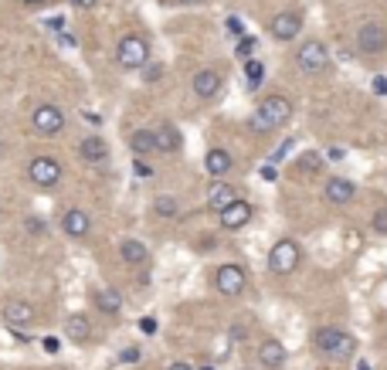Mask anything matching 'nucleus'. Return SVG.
<instances>
[{
    "instance_id": "nucleus-1",
    "label": "nucleus",
    "mask_w": 387,
    "mask_h": 370,
    "mask_svg": "<svg viewBox=\"0 0 387 370\" xmlns=\"http://www.w3.org/2000/svg\"><path fill=\"white\" fill-rule=\"evenodd\" d=\"M289 119H292V102L285 96H265L252 116V126L258 133H272V129H282Z\"/></svg>"
},
{
    "instance_id": "nucleus-2",
    "label": "nucleus",
    "mask_w": 387,
    "mask_h": 370,
    "mask_svg": "<svg viewBox=\"0 0 387 370\" xmlns=\"http://www.w3.org/2000/svg\"><path fill=\"white\" fill-rule=\"evenodd\" d=\"M313 343H316V350H323L327 357H340V360H346V357L357 353V340H353L346 329H333V326L316 329Z\"/></svg>"
},
{
    "instance_id": "nucleus-3",
    "label": "nucleus",
    "mask_w": 387,
    "mask_h": 370,
    "mask_svg": "<svg viewBox=\"0 0 387 370\" xmlns=\"http://www.w3.org/2000/svg\"><path fill=\"white\" fill-rule=\"evenodd\" d=\"M299 262H302V252H299V245H296L292 238H278L276 245H272V252H269V268H272L276 275L296 272Z\"/></svg>"
},
{
    "instance_id": "nucleus-4",
    "label": "nucleus",
    "mask_w": 387,
    "mask_h": 370,
    "mask_svg": "<svg viewBox=\"0 0 387 370\" xmlns=\"http://www.w3.org/2000/svg\"><path fill=\"white\" fill-rule=\"evenodd\" d=\"M31 129L38 133V136H45V140H55L58 133L65 129V112L52 102H45V106H38L31 112Z\"/></svg>"
},
{
    "instance_id": "nucleus-5",
    "label": "nucleus",
    "mask_w": 387,
    "mask_h": 370,
    "mask_svg": "<svg viewBox=\"0 0 387 370\" xmlns=\"http://www.w3.org/2000/svg\"><path fill=\"white\" fill-rule=\"evenodd\" d=\"M115 61H119L122 68H146V61H150V45H146L140 34H126V38L119 41V48H115Z\"/></svg>"
},
{
    "instance_id": "nucleus-6",
    "label": "nucleus",
    "mask_w": 387,
    "mask_h": 370,
    "mask_svg": "<svg viewBox=\"0 0 387 370\" xmlns=\"http://www.w3.org/2000/svg\"><path fill=\"white\" fill-rule=\"evenodd\" d=\"M296 61H299V68H302L306 75H323V72L330 68V52H327L323 41H306V45L296 52Z\"/></svg>"
},
{
    "instance_id": "nucleus-7",
    "label": "nucleus",
    "mask_w": 387,
    "mask_h": 370,
    "mask_svg": "<svg viewBox=\"0 0 387 370\" xmlns=\"http://www.w3.org/2000/svg\"><path fill=\"white\" fill-rule=\"evenodd\" d=\"M27 177H31L34 187L52 191V187H58V180H61V163L55 157H34L31 166H27Z\"/></svg>"
},
{
    "instance_id": "nucleus-8",
    "label": "nucleus",
    "mask_w": 387,
    "mask_h": 370,
    "mask_svg": "<svg viewBox=\"0 0 387 370\" xmlns=\"http://www.w3.org/2000/svg\"><path fill=\"white\" fill-rule=\"evenodd\" d=\"M214 285H218L221 296H241L245 285H248V275H245V268L238 262H228L214 272Z\"/></svg>"
},
{
    "instance_id": "nucleus-9",
    "label": "nucleus",
    "mask_w": 387,
    "mask_h": 370,
    "mask_svg": "<svg viewBox=\"0 0 387 370\" xmlns=\"http://www.w3.org/2000/svg\"><path fill=\"white\" fill-rule=\"evenodd\" d=\"M3 323L10 329H27V326L38 323V309L31 303H24V299H7L3 303Z\"/></svg>"
},
{
    "instance_id": "nucleus-10",
    "label": "nucleus",
    "mask_w": 387,
    "mask_h": 370,
    "mask_svg": "<svg viewBox=\"0 0 387 370\" xmlns=\"http://www.w3.org/2000/svg\"><path fill=\"white\" fill-rule=\"evenodd\" d=\"M357 48L364 54H384L387 52V31L381 24L367 21V24L357 31Z\"/></svg>"
},
{
    "instance_id": "nucleus-11",
    "label": "nucleus",
    "mask_w": 387,
    "mask_h": 370,
    "mask_svg": "<svg viewBox=\"0 0 387 370\" xmlns=\"http://www.w3.org/2000/svg\"><path fill=\"white\" fill-rule=\"evenodd\" d=\"M269 31H272V38L276 41H296L299 38V31H302V17L296 14V10H282L272 17V24H269Z\"/></svg>"
},
{
    "instance_id": "nucleus-12",
    "label": "nucleus",
    "mask_w": 387,
    "mask_h": 370,
    "mask_svg": "<svg viewBox=\"0 0 387 370\" xmlns=\"http://www.w3.org/2000/svg\"><path fill=\"white\" fill-rule=\"evenodd\" d=\"M221 224L228 228V231H238V228H245L248 221H252V214H255V208L248 204V201H241V197H234L228 208H221Z\"/></svg>"
},
{
    "instance_id": "nucleus-13",
    "label": "nucleus",
    "mask_w": 387,
    "mask_h": 370,
    "mask_svg": "<svg viewBox=\"0 0 387 370\" xmlns=\"http://www.w3.org/2000/svg\"><path fill=\"white\" fill-rule=\"evenodd\" d=\"M61 228H65L68 238H89L92 217H89V211H82V208H68V211L61 214Z\"/></svg>"
},
{
    "instance_id": "nucleus-14",
    "label": "nucleus",
    "mask_w": 387,
    "mask_h": 370,
    "mask_svg": "<svg viewBox=\"0 0 387 370\" xmlns=\"http://www.w3.org/2000/svg\"><path fill=\"white\" fill-rule=\"evenodd\" d=\"M353 197H357V184H353V180L333 177L330 184H327V201H330L333 208H343V204H350Z\"/></svg>"
},
{
    "instance_id": "nucleus-15",
    "label": "nucleus",
    "mask_w": 387,
    "mask_h": 370,
    "mask_svg": "<svg viewBox=\"0 0 387 370\" xmlns=\"http://www.w3.org/2000/svg\"><path fill=\"white\" fill-rule=\"evenodd\" d=\"M78 157L85 160V163H106V160H109V143L92 133V136H85V140L78 143Z\"/></svg>"
},
{
    "instance_id": "nucleus-16",
    "label": "nucleus",
    "mask_w": 387,
    "mask_h": 370,
    "mask_svg": "<svg viewBox=\"0 0 387 370\" xmlns=\"http://www.w3.org/2000/svg\"><path fill=\"white\" fill-rule=\"evenodd\" d=\"M218 92H221V75L214 68H204V72L194 75V96L197 99H214Z\"/></svg>"
},
{
    "instance_id": "nucleus-17",
    "label": "nucleus",
    "mask_w": 387,
    "mask_h": 370,
    "mask_svg": "<svg viewBox=\"0 0 387 370\" xmlns=\"http://www.w3.org/2000/svg\"><path fill=\"white\" fill-rule=\"evenodd\" d=\"M153 143H157V150H160V153H177V150L184 146V136H180V129H177V126L164 122L160 129H153Z\"/></svg>"
},
{
    "instance_id": "nucleus-18",
    "label": "nucleus",
    "mask_w": 387,
    "mask_h": 370,
    "mask_svg": "<svg viewBox=\"0 0 387 370\" xmlns=\"http://www.w3.org/2000/svg\"><path fill=\"white\" fill-rule=\"evenodd\" d=\"M119 255H122V262H129V265L150 262V248H146L143 241H136V238H122V241H119Z\"/></svg>"
},
{
    "instance_id": "nucleus-19",
    "label": "nucleus",
    "mask_w": 387,
    "mask_h": 370,
    "mask_svg": "<svg viewBox=\"0 0 387 370\" xmlns=\"http://www.w3.org/2000/svg\"><path fill=\"white\" fill-rule=\"evenodd\" d=\"M65 336H68L71 343H85V340L92 336V323H89V316L71 313V316L65 319Z\"/></svg>"
},
{
    "instance_id": "nucleus-20",
    "label": "nucleus",
    "mask_w": 387,
    "mask_h": 370,
    "mask_svg": "<svg viewBox=\"0 0 387 370\" xmlns=\"http://www.w3.org/2000/svg\"><path fill=\"white\" fill-rule=\"evenodd\" d=\"M258 360H262V367L278 370L285 364V347H282L278 340H265V343L258 347Z\"/></svg>"
},
{
    "instance_id": "nucleus-21",
    "label": "nucleus",
    "mask_w": 387,
    "mask_h": 370,
    "mask_svg": "<svg viewBox=\"0 0 387 370\" xmlns=\"http://www.w3.org/2000/svg\"><path fill=\"white\" fill-rule=\"evenodd\" d=\"M234 197H238V191H234L231 184L218 180V184H211V191H208V208H211V211H221V208H228Z\"/></svg>"
},
{
    "instance_id": "nucleus-22",
    "label": "nucleus",
    "mask_w": 387,
    "mask_h": 370,
    "mask_svg": "<svg viewBox=\"0 0 387 370\" xmlns=\"http://www.w3.org/2000/svg\"><path fill=\"white\" fill-rule=\"evenodd\" d=\"M231 153L228 150H221V146H214L208 157H204V170L211 173V177H224V173H231Z\"/></svg>"
},
{
    "instance_id": "nucleus-23",
    "label": "nucleus",
    "mask_w": 387,
    "mask_h": 370,
    "mask_svg": "<svg viewBox=\"0 0 387 370\" xmlns=\"http://www.w3.org/2000/svg\"><path fill=\"white\" fill-rule=\"evenodd\" d=\"M92 303H96V309H99V313H106V316H115V313L122 309V296H115L112 289H99V292H92Z\"/></svg>"
},
{
    "instance_id": "nucleus-24",
    "label": "nucleus",
    "mask_w": 387,
    "mask_h": 370,
    "mask_svg": "<svg viewBox=\"0 0 387 370\" xmlns=\"http://www.w3.org/2000/svg\"><path fill=\"white\" fill-rule=\"evenodd\" d=\"M129 146H133V153H136V157H150V153L157 150V143H153V129H136V133L129 136Z\"/></svg>"
},
{
    "instance_id": "nucleus-25",
    "label": "nucleus",
    "mask_w": 387,
    "mask_h": 370,
    "mask_svg": "<svg viewBox=\"0 0 387 370\" xmlns=\"http://www.w3.org/2000/svg\"><path fill=\"white\" fill-rule=\"evenodd\" d=\"M245 75H248V89H258V85L265 82V65L255 61V58H248V61H245Z\"/></svg>"
},
{
    "instance_id": "nucleus-26",
    "label": "nucleus",
    "mask_w": 387,
    "mask_h": 370,
    "mask_svg": "<svg viewBox=\"0 0 387 370\" xmlns=\"http://www.w3.org/2000/svg\"><path fill=\"white\" fill-rule=\"evenodd\" d=\"M153 214H160V217H177V214H180V204H177L173 197H157V201H153Z\"/></svg>"
},
{
    "instance_id": "nucleus-27",
    "label": "nucleus",
    "mask_w": 387,
    "mask_h": 370,
    "mask_svg": "<svg viewBox=\"0 0 387 370\" xmlns=\"http://www.w3.org/2000/svg\"><path fill=\"white\" fill-rule=\"evenodd\" d=\"M320 166H323L320 153H302L299 157V173H320Z\"/></svg>"
},
{
    "instance_id": "nucleus-28",
    "label": "nucleus",
    "mask_w": 387,
    "mask_h": 370,
    "mask_svg": "<svg viewBox=\"0 0 387 370\" xmlns=\"http://www.w3.org/2000/svg\"><path fill=\"white\" fill-rule=\"evenodd\" d=\"M255 48H258V41H255V38H248V34H245V38H241V41H238V58H241V61H248V58H252V54H255Z\"/></svg>"
},
{
    "instance_id": "nucleus-29",
    "label": "nucleus",
    "mask_w": 387,
    "mask_h": 370,
    "mask_svg": "<svg viewBox=\"0 0 387 370\" xmlns=\"http://www.w3.org/2000/svg\"><path fill=\"white\" fill-rule=\"evenodd\" d=\"M224 28H228V34L245 38V21H241V17H228V21H224Z\"/></svg>"
},
{
    "instance_id": "nucleus-30",
    "label": "nucleus",
    "mask_w": 387,
    "mask_h": 370,
    "mask_svg": "<svg viewBox=\"0 0 387 370\" xmlns=\"http://www.w3.org/2000/svg\"><path fill=\"white\" fill-rule=\"evenodd\" d=\"M371 228H374L377 235H387V208H381V211L371 217Z\"/></svg>"
},
{
    "instance_id": "nucleus-31",
    "label": "nucleus",
    "mask_w": 387,
    "mask_h": 370,
    "mask_svg": "<svg viewBox=\"0 0 387 370\" xmlns=\"http://www.w3.org/2000/svg\"><path fill=\"white\" fill-rule=\"evenodd\" d=\"M119 360H122V364H136V360H140V350H136V347H126V350L119 353Z\"/></svg>"
},
{
    "instance_id": "nucleus-32",
    "label": "nucleus",
    "mask_w": 387,
    "mask_h": 370,
    "mask_svg": "<svg viewBox=\"0 0 387 370\" xmlns=\"http://www.w3.org/2000/svg\"><path fill=\"white\" fill-rule=\"evenodd\" d=\"M140 329H143L146 336H153V333H157V319H153V316H143V319H140Z\"/></svg>"
},
{
    "instance_id": "nucleus-33",
    "label": "nucleus",
    "mask_w": 387,
    "mask_h": 370,
    "mask_svg": "<svg viewBox=\"0 0 387 370\" xmlns=\"http://www.w3.org/2000/svg\"><path fill=\"white\" fill-rule=\"evenodd\" d=\"M197 252H214V238L211 235H204V238H197V245H194Z\"/></svg>"
},
{
    "instance_id": "nucleus-34",
    "label": "nucleus",
    "mask_w": 387,
    "mask_h": 370,
    "mask_svg": "<svg viewBox=\"0 0 387 370\" xmlns=\"http://www.w3.org/2000/svg\"><path fill=\"white\" fill-rule=\"evenodd\" d=\"M160 72H164L160 65H150V68H146V82H157V78H160Z\"/></svg>"
},
{
    "instance_id": "nucleus-35",
    "label": "nucleus",
    "mask_w": 387,
    "mask_h": 370,
    "mask_svg": "<svg viewBox=\"0 0 387 370\" xmlns=\"http://www.w3.org/2000/svg\"><path fill=\"white\" fill-rule=\"evenodd\" d=\"M136 173H140V177H153V166H146L143 160H136Z\"/></svg>"
},
{
    "instance_id": "nucleus-36",
    "label": "nucleus",
    "mask_w": 387,
    "mask_h": 370,
    "mask_svg": "<svg viewBox=\"0 0 387 370\" xmlns=\"http://www.w3.org/2000/svg\"><path fill=\"white\" fill-rule=\"evenodd\" d=\"M27 228H31L34 235H45V221H38V217H31V221H27Z\"/></svg>"
},
{
    "instance_id": "nucleus-37",
    "label": "nucleus",
    "mask_w": 387,
    "mask_h": 370,
    "mask_svg": "<svg viewBox=\"0 0 387 370\" xmlns=\"http://www.w3.org/2000/svg\"><path fill=\"white\" fill-rule=\"evenodd\" d=\"M71 3H75V7H78V10H92V7H96V3H99V0H71Z\"/></svg>"
},
{
    "instance_id": "nucleus-38",
    "label": "nucleus",
    "mask_w": 387,
    "mask_h": 370,
    "mask_svg": "<svg viewBox=\"0 0 387 370\" xmlns=\"http://www.w3.org/2000/svg\"><path fill=\"white\" fill-rule=\"evenodd\" d=\"M374 92H377V96H387V78H377V82H374Z\"/></svg>"
},
{
    "instance_id": "nucleus-39",
    "label": "nucleus",
    "mask_w": 387,
    "mask_h": 370,
    "mask_svg": "<svg viewBox=\"0 0 387 370\" xmlns=\"http://www.w3.org/2000/svg\"><path fill=\"white\" fill-rule=\"evenodd\" d=\"M45 350H48V353H58V340H55V336H48V340H45Z\"/></svg>"
},
{
    "instance_id": "nucleus-40",
    "label": "nucleus",
    "mask_w": 387,
    "mask_h": 370,
    "mask_svg": "<svg viewBox=\"0 0 387 370\" xmlns=\"http://www.w3.org/2000/svg\"><path fill=\"white\" fill-rule=\"evenodd\" d=\"M21 3H27V7H41V3H48V0H21Z\"/></svg>"
},
{
    "instance_id": "nucleus-41",
    "label": "nucleus",
    "mask_w": 387,
    "mask_h": 370,
    "mask_svg": "<svg viewBox=\"0 0 387 370\" xmlns=\"http://www.w3.org/2000/svg\"><path fill=\"white\" fill-rule=\"evenodd\" d=\"M166 370H190V367H187V364H170Z\"/></svg>"
},
{
    "instance_id": "nucleus-42",
    "label": "nucleus",
    "mask_w": 387,
    "mask_h": 370,
    "mask_svg": "<svg viewBox=\"0 0 387 370\" xmlns=\"http://www.w3.org/2000/svg\"><path fill=\"white\" fill-rule=\"evenodd\" d=\"M180 3H201V0H180Z\"/></svg>"
},
{
    "instance_id": "nucleus-43",
    "label": "nucleus",
    "mask_w": 387,
    "mask_h": 370,
    "mask_svg": "<svg viewBox=\"0 0 387 370\" xmlns=\"http://www.w3.org/2000/svg\"><path fill=\"white\" fill-rule=\"evenodd\" d=\"M360 370H371V364H360Z\"/></svg>"
},
{
    "instance_id": "nucleus-44",
    "label": "nucleus",
    "mask_w": 387,
    "mask_h": 370,
    "mask_svg": "<svg viewBox=\"0 0 387 370\" xmlns=\"http://www.w3.org/2000/svg\"><path fill=\"white\" fill-rule=\"evenodd\" d=\"M201 370H214V367H211V364H208V367H201Z\"/></svg>"
}]
</instances>
